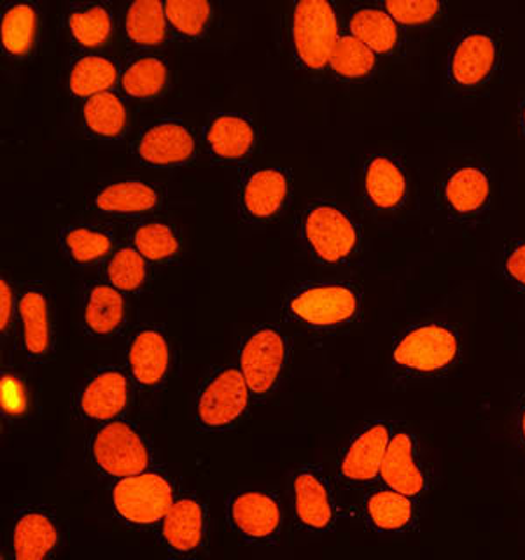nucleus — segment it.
Instances as JSON below:
<instances>
[{"instance_id": "f257e3e1", "label": "nucleus", "mask_w": 525, "mask_h": 560, "mask_svg": "<svg viewBox=\"0 0 525 560\" xmlns=\"http://www.w3.org/2000/svg\"><path fill=\"white\" fill-rule=\"evenodd\" d=\"M174 503V486L163 472L144 471L121 478L113 489L114 512L130 525L158 524Z\"/></svg>"}, {"instance_id": "f03ea898", "label": "nucleus", "mask_w": 525, "mask_h": 560, "mask_svg": "<svg viewBox=\"0 0 525 560\" xmlns=\"http://www.w3.org/2000/svg\"><path fill=\"white\" fill-rule=\"evenodd\" d=\"M90 452L96 468L119 480L148 471L151 463L144 438L122 420H113L98 429L90 443Z\"/></svg>"}, {"instance_id": "7ed1b4c3", "label": "nucleus", "mask_w": 525, "mask_h": 560, "mask_svg": "<svg viewBox=\"0 0 525 560\" xmlns=\"http://www.w3.org/2000/svg\"><path fill=\"white\" fill-rule=\"evenodd\" d=\"M293 39L298 57L308 69L329 63L338 39L337 13L328 0H302L294 8Z\"/></svg>"}, {"instance_id": "20e7f679", "label": "nucleus", "mask_w": 525, "mask_h": 560, "mask_svg": "<svg viewBox=\"0 0 525 560\" xmlns=\"http://www.w3.org/2000/svg\"><path fill=\"white\" fill-rule=\"evenodd\" d=\"M459 355V340L448 326L422 324L394 347V363L410 372L434 373L451 366Z\"/></svg>"}, {"instance_id": "39448f33", "label": "nucleus", "mask_w": 525, "mask_h": 560, "mask_svg": "<svg viewBox=\"0 0 525 560\" xmlns=\"http://www.w3.org/2000/svg\"><path fill=\"white\" fill-rule=\"evenodd\" d=\"M249 385L241 370L224 368L198 394V424L210 431L230 428L244 416L249 405Z\"/></svg>"}, {"instance_id": "423d86ee", "label": "nucleus", "mask_w": 525, "mask_h": 560, "mask_svg": "<svg viewBox=\"0 0 525 560\" xmlns=\"http://www.w3.org/2000/svg\"><path fill=\"white\" fill-rule=\"evenodd\" d=\"M303 235L315 256L324 262H340L358 247L354 221L335 206H315L306 212Z\"/></svg>"}, {"instance_id": "0eeeda50", "label": "nucleus", "mask_w": 525, "mask_h": 560, "mask_svg": "<svg viewBox=\"0 0 525 560\" xmlns=\"http://www.w3.org/2000/svg\"><path fill=\"white\" fill-rule=\"evenodd\" d=\"M289 312L314 328H335L354 319L359 298L343 284L311 285L289 300Z\"/></svg>"}, {"instance_id": "6e6552de", "label": "nucleus", "mask_w": 525, "mask_h": 560, "mask_svg": "<svg viewBox=\"0 0 525 560\" xmlns=\"http://www.w3.org/2000/svg\"><path fill=\"white\" fill-rule=\"evenodd\" d=\"M288 346L276 328L250 332L241 350V372L250 393L265 396L276 387L284 370Z\"/></svg>"}, {"instance_id": "1a4fd4ad", "label": "nucleus", "mask_w": 525, "mask_h": 560, "mask_svg": "<svg viewBox=\"0 0 525 560\" xmlns=\"http://www.w3.org/2000/svg\"><path fill=\"white\" fill-rule=\"evenodd\" d=\"M228 522L245 541H271L282 524L279 499L265 490L236 492L228 501Z\"/></svg>"}, {"instance_id": "9d476101", "label": "nucleus", "mask_w": 525, "mask_h": 560, "mask_svg": "<svg viewBox=\"0 0 525 560\" xmlns=\"http://www.w3.org/2000/svg\"><path fill=\"white\" fill-rule=\"evenodd\" d=\"M293 499L296 521L306 530L324 533L331 527L337 516V508L331 487L319 469L306 466L296 472Z\"/></svg>"}, {"instance_id": "9b49d317", "label": "nucleus", "mask_w": 525, "mask_h": 560, "mask_svg": "<svg viewBox=\"0 0 525 560\" xmlns=\"http://www.w3.org/2000/svg\"><path fill=\"white\" fill-rule=\"evenodd\" d=\"M160 524L162 541L175 556H192L206 541V506L191 495L175 499V503Z\"/></svg>"}, {"instance_id": "f8f14e48", "label": "nucleus", "mask_w": 525, "mask_h": 560, "mask_svg": "<svg viewBox=\"0 0 525 560\" xmlns=\"http://www.w3.org/2000/svg\"><path fill=\"white\" fill-rule=\"evenodd\" d=\"M389 425L376 422L368 425L349 443L341 455L340 477L350 483H370L381 477L382 464L389 448Z\"/></svg>"}, {"instance_id": "ddd939ff", "label": "nucleus", "mask_w": 525, "mask_h": 560, "mask_svg": "<svg viewBox=\"0 0 525 560\" xmlns=\"http://www.w3.org/2000/svg\"><path fill=\"white\" fill-rule=\"evenodd\" d=\"M137 153L149 165H180L195 153V139L180 122L160 121L140 136Z\"/></svg>"}, {"instance_id": "4468645a", "label": "nucleus", "mask_w": 525, "mask_h": 560, "mask_svg": "<svg viewBox=\"0 0 525 560\" xmlns=\"http://www.w3.org/2000/svg\"><path fill=\"white\" fill-rule=\"evenodd\" d=\"M498 58V44L486 32L463 35L451 55V78L460 86H477L489 78Z\"/></svg>"}, {"instance_id": "2eb2a0df", "label": "nucleus", "mask_w": 525, "mask_h": 560, "mask_svg": "<svg viewBox=\"0 0 525 560\" xmlns=\"http://www.w3.org/2000/svg\"><path fill=\"white\" fill-rule=\"evenodd\" d=\"M381 477L385 486L408 498H417L424 490V472L416 459L413 440L408 433L393 434L382 464Z\"/></svg>"}, {"instance_id": "dca6fc26", "label": "nucleus", "mask_w": 525, "mask_h": 560, "mask_svg": "<svg viewBox=\"0 0 525 560\" xmlns=\"http://www.w3.org/2000/svg\"><path fill=\"white\" fill-rule=\"evenodd\" d=\"M60 533L51 516L40 510H25L14 521V560H48L57 548Z\"/></svg>"}, {"instance_id": "f3484780", "label": "nucleus", "mask_w": 525, "mask_h": 560, "mask_svg": "<svg viewBox=\"0 0 525 560\" xmlns=\"http://www.w3.org/2000/svg\"><path fill=\"white\" fill-rule=\"evenodd\" d=\"M128 402L127 376L116 370H105L84 385L79 396V410L93 420H113Z\"/></svg>"}, {"instance_id": "a211bd4d", "label": "nucleus", "mask_w": 525, "mask_h": 560, "mask_svg": "<svg viewBox=\"0 0 525 560\" xmlns=\"http://www.w3.org/2000/svg\"><path fill=\"white\" fill-rule=\"evenodd\" d=\"M171 363L168 343L156 329H142L137 332L128 349V364L131 375L144 387H154L165 378Z\"/></svg>"}, {"instance_id": "6ab92c4d", "label": "nucleus", "mask_w": 525, "mask_h": 560, "mask_svg": "<svg viewBox=\"0 0 525 560\" xmlns=\"http://www.w3.org/2000/svg\"><path fill=\"white\" fill-rule=\"evenodd\" d=\"M210 151L223 160H241L253 149L254 127L249 119L236 114H219L207 128Z\"/></svg>"}, {"instance_id": "aec40b11", "label": "nucleus", "mask_w": 525, "mask_h": 560, "mask_svg": "<svg viewBox=\"0 0 525 560\" xmlns=\"http://www.w3.org/2000/svg\"><path fill=\"white\" fill-rule=\"evenodd\" d=\"M289 195L284 172L276 168L254 172L244 188V207L253 218L267 219L279 212Z\"/></svg>"}, {"instance_id": "412c9836", "label": "nucleus", "mask_w": 525, "mask_h": 560, "mask_svg": "<svg viewBox=\"0 0 525 560\" xmlns=\"http://www.w3.org/2000/svg\"><path fill=\"white\" fill-rule=\"evenodd\" d=\"M18 312L22 319L23 346L28 354L40 358L51 346L48 298L37 289H28L20 298Z\"/></svg>"}, {"instance_id": "4be33fe9", "label": "nucleus", "mask_w": 525, "mask_h": 560, "mask_svg": "<svg viewBox=\"0 0 525 560\" xmlns=\"http://www.w3.org/2000/svg\"><path fill=\"white\" fill-rule=\"evenodd\" d=\"M364 512L373 529L381 533H401L413 522L416 506L408 495L399 494L396 490L384 489L368 495Z\"/></svg>"}, {"instance_id": "5701e85b", "label": "nucleus", "mask_w": 525, "mask_h": 560, "mask_svg": "<svg viewBox=\"0 0 525 560\" xmlns=\"http://www.w3.org/2000/svg\"><path fill=\"white\" fill-rule=\"evenodd\" d=\"M368 197L378 209H394L401 203L407 191V179L401 166L387 156L370 160L364 174Z\"/></svg>"}, {"instance_id": "b1692460", "label": "nucleus", "mask_w": 525, "mask_h": 560, "mask_svg": "<svg viewBox=\"0 0 525 560\" xmlns=\"http://www.w3.org/2000/svg\"><path fill=\"white\" fill-rule=\"evenodd\" d=\"M156 203V189L142 180L109 184L95 197L96 209L107 214H140L154 209Z\"/></svg>"}, {"instance_id": "393cba45", "label": "nucleus", "mask_w": 525, "mask_h": 560, "mask_svg": "<svg viewBox=\"0 0 525 560\" xmlns=\"http://www.w3.org/2000/svg\"><path fill=\"white\" fill-rule=\"evenodd\" d=\"M125 319V300L113 285H93L84 306V323L98 337H105L121 326Z\"/></svg>"}, {"instance_id": "a878e982", "label": "nucleus", "mask_w": 525, "mask_h": 560, "mask_svg": "<svg viewBox=\"0 0 525 560\" xmlns=\"http://www.w3.org/2000/svg\"><path fill=\"white\" fill-rule=\"evenodd\" d=\"M489 191V177L477 166H464L455 171L445 184L446 201L460 214H471L486 206Z\"/></svg>"}, {"instance_id": "bb28decb", "label": "nucleus", "mask_w": 525, "mask_h": 560, "mask_svg": "<svg viewBox=\"0 0 525 560\" xmlns=\"http://www.w3.org/2000/svg\"><path fill=\"white\" fill-rule=\"evenodd\" d=\"M350 31L373 51L387 52L398 43V25L384 9L363 8L350 18Z\"/></svg>"}, {"instance_id": "cd10ccee", "label": "nucleus", "mask_w": 525, "mask_h": 560, "mask_svg": "<svg viewBox=\"0 0 525 560\" xmlns=\"http://www.w3.org/2000/svg\"><path fill=\"white\" fill-rule=\"evenodd\" d=\"M128 37L140 46H158L165 39V8L160 0H136L125 18Z\"/></svg>"}, {"instance_id": "c85d7f7f", "label": "nucleus", "mask_w": 525, "mask_h": 560, "mask_svg": "<svg viewBox=\"0 0 525 560\" xmlns=\"http://www.w3.org/2000/svg\"><path fill=\"white\" fill-rule=\"evenodd\" d=\"M118 79V67L109 58L88 55L79 58L70 70V90L83 98H92L98 93L109 92Z\"/></svg>"}, {"instance_id": "c756f323", "label": "nucleus", "mask_w": 525, "mask_h": 560, "mask_svg": "<svg viewBox=\"0 0 525 560\" xmlns=\"http://www.w3.org/2000/svg\"><path fill=\"white\" fill-rule=\"evenodd\" d=\"M84 121L96 136L116 139L127 127V109L116 93L104 92L88 98Z\"/></svg>"}, {"instance_id": "7c9ffc66", "label": "nucleus", "mask_w": 525, "mask_h": 560, "mask_svg": "<svg viewBox=\"0 0 525 560\" xmlns=\"http://www.w3.org/2000/svg\"><path fill=\"white\" fill-rule=\"evenodd\" d=\"M37 28V13L31 4H14L5 9L0 23V37L5 51L23 57L31 51Z\"/></svg>"}, {"instance_id": "2f4dec72", "label": "nucleus", "mask_w": 525, "mask_h": 560, "mask_svg": "<svg viewBox=\"0 0 525 560\" xmlns=\"http://www.w3.org/2000/svg\"><path fill=\"white\" fill-rule=\"evenodd\" d=\"M166 74H168V69L162 58H137L122 72V90L136 98H151V96L162 93L166 83Z\"/></svg>"}, {"instance_id": "473e14b6", "label": "nucleus", "mask_w": 525, "mask_h": 560, "mask_svg": "<svg viewBox=\"0 0 525 560\" xmlns=\"http://www.w3.org/2000/svg\"><path fill=\"white\" fill-rule=\"evenodd\" d=\"M329 66L343 78H363L375 67V51L354 35H341L335 43Z\"/></svg>"}, {"instance_id": "72a5a7b5", "label": "nucleus", "mask_w": 525, "mask_h": 560, "mask_svg": "<svg viewBox=\"0 0 525 560\" xmlns=\"http://www.w3.org/2000/svg\"><path fill=\"white\" fill-rule=\"evenodd\" d=\"M61 242L69 258L78 265L98 261L107 256L113 247V241L107 233L92 230V228H69L61 235Z\"/></svg>"}, {"instance_id": "f704fd0d", "label": "nucleus", "mask_w": 525, "mask_h": 560, "mask_svg": "<svg viewBox=\"0 0 525 560\" xmlns=\"http://www.w3.org/2000/svg\"><path fill=\"white\" fill-rule=\"evenodd\" d=\"M70 32L81 46L96 48L109 39L113 20L104 5L79 9L69 16Z\"/></svg>"}, {"instance_id": "c9c22d12", "label": "nucleus", "mask_w": 525, "mask_h": 560, "mask_svg": "<svg viewBox=\"0 0 525 560\" xmlns=\"http://www.w3.org/2000/svg\"><path fill=\"white\" fill-rule=\"evenodd\" d=\"M148 277V262L133 247H121L107 265V279L118 291H137Z\"/></svg>"}, {"instance_id": "e433bc0d", "label": "nucleus", "mask_w": 525, "mask_h": 560, "mask_svg": "<svg viewBox=\"0 0 525 560\" xmlns=\"http://www.w3.org/2000/svg\"><path fill=\"white\" fill-rule=\"evenodd\" d=\"M166 22L180 34L197 37L206 31L210 18V4L207 0H166Z\"/></svg>"}, {"instance_id": "4c0bfd02", "label": "nucleus", "mask_w": 525, "mask_h": 560, "mask_svg": "<svg viewBox=\"0 0 525 560\" xmlns=\"http://www.w3.org/2000/svg\"><path fill=\"white\" fill-rule=\"evenodd\" d=\"M133 244L149 261H163L177 254L179 241L172 228L163 223H148L137 228Z\"/></svg>"}, {"instance_id": "58836bf2", "label": "nucleus", "mask_w": 525, "mask_h": 560, "mask_svg": "<svg viewBox=\"0 0 525 560\" xmlns=\"http://www.w3.org/2000/svg\"><path fill=\"white\" fill-rule=\"evenodd\" d=\"M384 9L394 22L419 25L433 20L440 13L442 4L436 0H387Z\"/></svg>"}, {"instance_id": "ea45409f", "label": "nucleus", "mask_w": 525, "mask_h": 560, "mask_svg": "<svg viewBox=\"0 0 525 560\" xmlns=\"http://www.w3.org/2000/svg\"><path fill=\"white\" fill-rule=\"evenodd\" d=\"M506 273L525 288V242L516 245L506 258Z\"/></svg>"}, {"instance_id": "a19ab883", "label": "nucleus", "mask_w": 525, "mask_h": 560, "mask_svg": "<svg viewBox=\"0 0 525 560\" xmlns=\"http://www.w3.org/2000/svg\"><path fill=\"white\" fill-rule=\"evenodd\" d=\"M13 291L4 279L0 280V329L2 332L9 328L13 319Z\"/></svg>"}, {"instance_id": "79ce46f5", "label": "nucleus", "mask_w": 525, "mask_h": 560, "mask_svg": "<svg viewBox=\"0 0 525 560\" xmlns=\"http://www.w3.org/2000/svg\"><path fill=\"white\" fill-rule=\"evenodd\" d=\"M521 434H522V440H524V443H525V407L522 408V413H521Z\"/></svg>"}, {"instance_id": "37998d69", "label": "nucleus", "mask_w": 525, "mask_h": 560, "mask_svg": "<svg viewBox=\"0 0 525 560\" xmlns=\"http://www.w3.org/2000/svg\"><path fill=\"white\" fill-rule=\"evenodd\" d=\"M522 118H524V127H525V107H524V113H522Z\"/></svg>"}, {"instance_id": "c03bdc74", "label": "nucleus", "mask_w": 525, "mask_h": 560, "mask_svg": "<svg viewBox=\"0 0 525 560\" xmlns=\"http://www.w3.org/2000/svg\"><path fill=\"white\" fill-rule=\"evenodd\" d=\"M2 560H4V559H2Z\"/></svg>"}]
</instances>
